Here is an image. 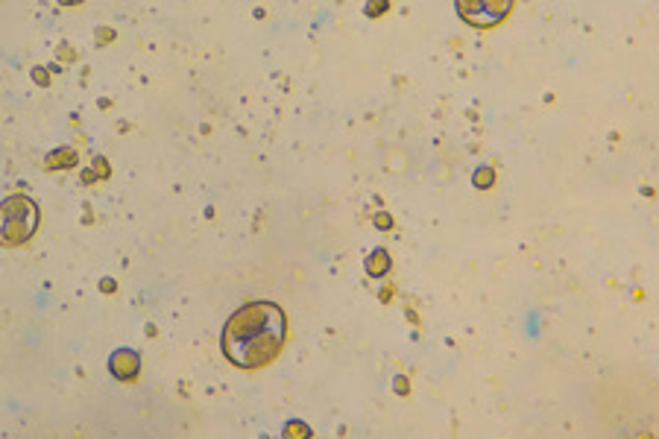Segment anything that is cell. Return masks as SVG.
Wrapping results in <instances>:
<instances>
[{
    "label": "cell",
    "mask_w": 659,
    "mask_h": 439,
    "mask_svg": "<svg viewBox=\"0 0 659 439\" xmlns=\"http://www.w3.org/2000/svg\"><path fill=\"white\" fill-rule=\"evenodd\" d=\"M35 223H39V208L33 199L12 197L3 206V241L21 243L33 234Z\"/></svg>",
    "instance_id": "7a4b0ae2"
},
{
    "label": "cell",
    "mask_w": 659,
    "mask_h": 439,
    "mask_svg": "<svg viewBox=\"0 0 659 439\" xmlns=\"http://www.w3.org/2000/svg\"><path fill=\"white\" fill-rule=\"evenodd\" d=\"M287 319L285 310L273 301H250L234 310L223 328L226 358L241 370H261L267 366L285 345Z\"/></svg>",
    "instance_id": "6da1fadb"
},
{
    "label": "cell",
    "mask_w": 659,
    "mask_h": 439,
    "mask_svg": "<svg viewBox=\"0 0 659 439\" xmlns=\"http://www.w3.org/2000/svg\"><path fill=\"white\" fill-rule=\"evenodd\" d=\"M109 366H112V375L121 381H132L135 375H139L141 370V361L139 354L130 352V349H121V352L112 354V361H109Z\"/></svg>",
    "instance_id": "3957f363"
},
{
    "label": "cell",
    "mask_w": 659,
    "mask_h": 439,
    "mask_svg": "<svg viewBox=\"0 0 659 439\" xmlns=\"http://www.w3.org/2000/svg\"><path fill=\"white\" fill-rule=\"evenodd\" d=\"M285 437L287 439H311V428L303 422H290L285 428Z\"/></svg>",
    "instance_id": "277c9868"
}]
</instances>
